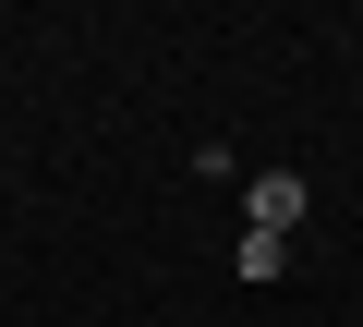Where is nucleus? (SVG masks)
<instances>
[{"label": "nucleus", "mask_w": 363, "mask_h": 327, "mask_svg": "<svg viewBox=\"0 0 363 327\" xmlns=\"http://www.w3.org/2000/svg\"><path fill=\"white\" fill-rule=\"evenodd\" d=\"M303 206H315V194H303V170H267V182H255V231H279V243H291V231H303Z\"/></svg>", "instance_id": "f257e3e1"}]
</instances>
